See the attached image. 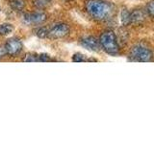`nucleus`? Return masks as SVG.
I'll return each instance as SVG.
<instances>
[{
	"instance_id": "nucleus-2",
	"label": "nucleus",
	"mask_w": 154,
	"mask_h": 144,
	"mask_svg": "<svg viewBox=\"0 0 154 144\" xmlns=\"http://www.w3.org/2000/svg\"><path fill=\"white\" fill-rule=\"evenodd\" d=\"M99 43L101 48L110 55H116L119 51L117 38L113 31H105L101 34Z\"/></svg>"
},
{
	"instance_id": "nucleus-9",
	"label": "nucleus",
	"mask_w": 154,
	"mask_h": 144,
	"mask_svg": "<svg viewBox=\"0 0 154 144\" xmlns=\"http://www.w3.org/2000/svg\"><path fill=\"white\" fill-rule=\"evenodd\" d=\"M10 6L14 11L20 12L25 8V1L24 0H11L10 1Z\"/></svg>"
},
{
	"instance_id": "nucleus-16",
	"label": "nucleus",
	"mask_w": 154,
	"mask_h": 144,
	"mask_svg": "<svg viewBox=\"0 0 154 144\" xmlns=\"http://www.w3.org/2000/svg\"><path fill=\"white\" fill-rule=\"evenodd\" d=\"M146 11L149 14V16H151L154 17V0L150 1L146 6Z\"/></svg>"
},
{
	"instance_id": "nucleus-1",
	"label": "nucleus",
	"mask_w": 154,
	"mask_h": 144,
	"mask_svg": "<svg viewBox=\"0 0 154 144\" xmlns=\"http://www.w3.org/2000/svg\"><path fill=\"white\" fill-rule=\"evenodd\" d=\"M85 7L90 16L96 20H106L110 18L114 12L112 4L101 0H88Z\"/></svg>"
},
{
	"instance_id": "nucleus-13",
	"label": "nucleus",
	"mask_w": 154,
	"mask_h": 144,
	"mask_svg": "<svg viewBox=\"0 0 154 144\" xmlns=\"http://www.w3.org/2000/svg\"><path fill=\"white\" fill-rule=\"evenodd\" d=\"M48 33H49V30L47 29V27H41L37 30L36 34L40 38H45L48 37Z\"/></svg>"
},
{
	"instance_id": "nucleus-11",
	"label": "nucleus",
	"mask_w": 154,
	"mask_h": 144,
	"mask_svg": "<svg viewBox=\"0 0 154 144\" xmlns=\"http://www.w3.org/2000/svg\"><path fill=\"white\" fill-rule=\"evenodd\" d=\"M130 12H128V10L123 9L122 12V22L123 25H128L131 24V16H130Z\"/></svg>"
},
{
	"instance_id": "nucleus-6",
	"label": "nucleus",
	"mask_w": 154,
	"mask_h": 144,
	"mask_svg": "<svg viewBox=\"0 0 154 144\" xmlns=\"http://www.w3.org/2000/svg\"><path fill=\"white\" fill-rule=\"evenodd\" d=\"M47 20V14L45 13H31L23 16V21L27 24H42Z\"/></svg>"
},
{
	"instance_id": "nucleus-18",
	"label": "nucleus",
	"mask_w": 154,
	"mask_h": 144,
	"mask_svg": "<svg viewBox=\"0 0 154 144\" xmlns=\"http://www.w3.org/2000/svg\"><path fill=\"white\" fill-rule=\"evenodd\" d=\"M6 55H7V52H6V49H5V45H0V60Z\"/></svg>"
},
{
	"instance_id": "nucleus-10",
	"label": "nucleus",
	"mask_w": 154,
	"mask_h": 144,
	"mask_svg": "<svg viewBox=\"0 0 154 144\" xmlns=\"http://www.w3.org/2000/svg\"><path fill=\"white\" fill-rule=\"evenodd\" d=\"M14 31V26L10 23H2L0 24V36L5 37L10 35Z\"/></svg>"
},
{
	"instance_id": "nucleus-3",
	"label": "nucleus",
	"mask_w": 154,
	"mask_h": 144,
	"mask_svg": "<svg viewBox=\"0 0 154 144\" xmlns=\"http://www.w3.org/2000/svg\"><path fill=\"white\" fill-rule=\"evenodd\" d=\"M130 57L135 62H149L152 58V52L147 47L142 44H137L132 47Z\"/></svg>"
},
{
	"instance_id": "nucleus-15",
	"label": "nucleus",
	"mask_w": 154,
	"mask_h": 144,
	"mask_svg": "<svg viewBox=\"0 0 154 144\" xmlns=\"http://www.w3.org/2000/svg\"><path fill=\"white\" fill-rule=\"evenodd\" d=\"M54 60H52L49 55L47 54H40L38 55V62H52Z\"/></svg>"
},
{
	"instance_id": "nucleus-5",
	"label": "nucleus",
	"mask_w": 154,
	"mask_h": 144,
	"mask_svg": "<svg viewBox=\"0 0 154 144\" xmlns=\"http://www.w3.org/2000/svg\"><path fill=\"white\" fill-rule=\"evenodd\" d=\"M70 28L66 23H58L55 24L48 33V37L51 38H65L69 34Z\"/></svg>"
},
{
	"instance_id": "nucleus-7",
	"label": "nucleus",
	"mask_w": 154,
	"mask_h": 144,
	"mask_svg": "<svg viewBox=\"0 0 154 144\" xmlns=\"http://www.w3.org/2000/svg\"><path fill=\"white\" fill-rule=\"evenodd\" d=\"M81 44L83 45L85 48L91 51H97L99 50L100 47V43L99 41L96 40L95 38L91 37V36H88V37H84L81 38Z\"/></svg>"
},
{
	"instance_id": "nucleus-17",
	"label": "nucleus",
	"mask_w": 154,
	"mask_h": 144,
	"mask_svg": "<svg viewBox=\"0 0 154 144\" xmlns=\"http://www.w3.org/2000/svg\"><path fill=\"white\" fill-rule=\"evenodd\" d=\"M51 2V0H36V5L38 8H45Z\"/></svg>"
},
{
	"instance_id": "nucleus-14",
	"label": "nucleus",
	"mask_w": 154,
	"mask_h": 144,
	"mask_svg": "<svg viewBox=\"0 0 154 144\" xmlns=\"http://www.w3.org/2000/svg\"><path fill=\"white\" fill-rule=\"evenodd\" d=\"M72 61L75 62H87L88 60L86 59V57L83 54H80V53H76L72 57Z\"/></svg>"
},
{
	"instance_id": "nucleus-4",
	"label": "nucleus",
	"mask_w": 154,
	"mask_h": 144,
	"mask_svg": "<svg viewBox=\"0 0 154 144\" xmlns=\"http://www.w3.org/2000/svg\"><path fill=\"white\" fill-rule=\"evenodd\" d=\"M5 49L10 57H17L23 49V43L18 38H11L5 43Z\"/></svg>"
},
{
	"instance_id": "nucleus-12",
	"label": "nucleus",
	"mask_w": 154,
	"mask_h": 144,
	"mask_svg": "<svg viewBox=\"0 0 154 144\" xmlns=\"http://www.w3.org/2000/svg\"><path fill=\"white\" fill-rule=\"evenodd\" d=\"M22 62H38V55L35 53H27V54L22 58Z\"/></svg>"
},
{
	"instance_id": "nucleus-8",
	"label": "nucleus",
	"mask_w": 154,
	"mask_h": 144,
	"mask_svg": "<svg viewBox=\"0 0 154 144\" xmlns=\"http://www.w3.org/2000/svg\"><path fill=\"white\" fill-rule=\"evenodd\" d=\"M131 16V23H142L144 20V14L141 10H135L130 14Z\"/></svg>"
}]
</instances>
